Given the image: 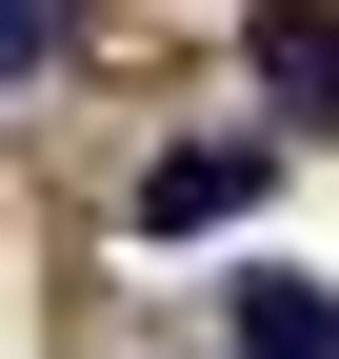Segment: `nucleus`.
<instances>
[{"mask_svg":"<svg viewBox=\"0 0 339 359\" xmlns=\"http://www.w3.org/2000/svg\"><path fill=\"white\" fill-rule=\"evenodd\" d=\"M260 180H279V140H180V160H140V240H220V219H260Z\"/></svg>","mask_w":339,"mask_h":359,"instance_id":"f257e3e1","label":"nucleus"},{"mask_svg":"<svg viewBox=\"0 0 339 359\" xmlns=\"http://www.w3.org/2000/svg\"><path fill=\"white\" fill-rule=\"evenodd\" d=\"M240 60H260L279 120H339V0H260V40H240Z\"/></svg>","mask_w":339,"mask_h":359,"instance_id":"f03ea898","label":"nucleus"},{"mask_svg":"<svg viewBox=\"0 0 339 359\" xmlns=\"http://www.w3.org/2000/svg\"><path fill=\"white\" fill-rule=\"evenodd\" d=\"M240 359H339V299L319 280H240Z\"/></svg>","mask_w":339,"mask_h":359,"instance_id":"7ed1b4c3","label":"nucleus"},{"mask_svg":"<svg viewBox=\"0 0 339 359\" xmlns=\"http://www.w3.org/2000/svg\"><path fill=\"white\" fill-rule=\"evenodd\" d=\"M20 60H60V0H0V80Z\"/></svg>","mask_w":339,"mask_h":359,"instance_id":"20e7f679","label":"nucleus"}]
</instances>
